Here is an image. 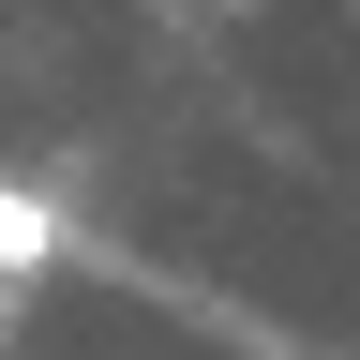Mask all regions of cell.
Here are the masks:
<instances>
[{"mask_svg": "<svg viewBox=\"0 0 360 360\" xmlns=\"http://www.w3.org/2000/svg\"><path fill=\"white\" fill-rule=\"evenodd\" d=\"M60 255H75V210L30 195V180H0V285H30V270H60Z\"/></svg>", "mask_w": 360, "mask_h": 360, "instance_id": "1", "label": "cell"}, {"mask_svg": "<svg viewBox=\"0 0 360 360\" xmlns=\"http://www.w3.org/2000/svg\"><path fill=\"white\" fill-rule=\"evenodd\" d=\"M0 345H15V285H0Z\"/></svg>", "mask_w": 360, "mask_h": 360, "instance_id": "2", "label": "cell"}]
</instances>
